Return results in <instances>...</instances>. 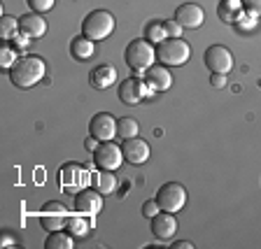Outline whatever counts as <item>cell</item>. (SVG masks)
I'll list each match as a JSON object with an SVG mask.
<instances>
[{
    "instance_id": "6da1fadb",
    "label": "cell",
    "mask_w": 261,
    "mask_h": 249,
    "mask_svg": "<svg viewBox=\"0 0 261 249\" xmlns=\"http://www.w3.org/2000/svg\"><path fill=\"white\" fill-rule=\"evenodd\" d=\"M44 75H47V63L42 56L26 54L10 70V81L16 89H33L40 79H44Z\"/></svg>"
},
{
    "instance_id": "7a4b0ae2",
    "label": "cell",
    "mask_w": 261,
    "mask_h": 249,
    "mask_svg": "<svg viewBox=\"0 0 261 249\" xmlns=\"http://www.w3.org/2000/svg\"><path fill=\"white\" fill-rule=\"evenodd\" d=\"M124 61L133 75L142 77L147 68H152L154 61H156V47H154L149 40H130V42L126 44Z\"/></svg>"
},
{
    "instance_id": "3957f363",
    "label": "cell",
    "mask_w": 261,
    "mask_h": 249,
    "mask_svg": "<svg viewBox=\"0 0 261 249\" xmlns=\"http://www.w3.org/2000/svg\"><path fill=\"white\" fill-rule=\"evenodd\" d=\"M117 28V21H114V14L108 10H93L84 16L82 21V35L93 42H103Z\"/></svg>"
},
{
    "instance_id": "277c9868",
    "label": "cell",
    "mask_w": 261,
    "mask_h": 249,
    "mask_svg": "<svg viewBox=\"0 0 261 249\" xmlns=\"http://www.w3.org/2000/svg\"><path fill=\"white\" fill-rule=\"evenodd\" d=\"M191 59V47L182 38H166L161 44H156V61L168 68L185 65Z\"/></svg>"
},
{
    "instance_id": "5b68a950",
    "label": "cell",
    "mask_w": 261,
    "mask_h": 249,
    "mask_svg": "<svg viewBox=\"0 0 261 249\" xmlns=\"http://www.w3.org/2000/svg\"><path fill=\"white\" fill-rule=\"evenodd\" d=\"M89 182H91V175L80 163H68L59 173V184L65 193H72V196L80 193L84 186H89Z\"/></svg>"
},
{
    "instance_id": "8992f818",
    "label": "cell",
    "mask_w": 261,
    "mask_h": 249,
    "mask_svg": "<svg viewBox=\"0 0 261 249\" xmlns=\"http://www.w3.org/2000/svg\"><path fill=\"white\" fill-rule=\"evenodd\" d=\"M187 189L179 182H168V184H163L161 189L156 191V203L163 212H179L182 207L187 205Z\"/></svg>"
},
{
    "instance_id": "52a82bcc",
    "label": "cell",
    "mask_w": 261,
    "mask_h": 249,
    "mask_svg": "<svg viewBox=\"0 0 261 249\" xmlns=\"http://www.w3.org/2000/svg\"><path fill=\"white\" fill-rule=\"evenodd\" d=\"M124 161H126L124 149H121L119 145H114L112 140L100 142L98 149L93 152V163H96V168H100V170H112V173H117Z\"/></svg>"
},
{
    "instance_id": "ba28073f",
    "label": "cell",
    "mask_w": 261,
    "mask_h": 249,
    "mask_svg": "<svg viewBox=\"0 0 261 249\" xmlns=\"http://www.w3.org/2000/svg\"><path fill=\"white\" fill-rule=\"evenodd\" d=\"M38 219H40V226L51 233V231H63V228L68 226L70 214H68V207H65L61 201H51L40 210Z\"/></svg>"
},
{
    "instance_id": "9c48e42d",
    "label": "cell",
    "mask_w": 261,
    "mask_h": 249,
    "mask_svg": "<svg viewBox=\"0 0 261 249\" xmlns=\"http://www.w3.org/2000/svg\"><path fill=\"white\" fill-rule=\"evenodd\" d=\"M203 61H205V68L210 72L228 75V72L233 70V54H231V49L224 47V44H212V47H207L205 54H203Z\"/></svg>"
},
{
    "instance_id": "30bf717a",
    "label": "cell",
    "mask_w": 261,
    "mask_h": 249,
    "mask_svg": "<svg viewBox=\"0 0 261 249\" xmlns=\"http://www.w3.org/2000/svg\"><path fill=\"white\" fill-rule=\"evenodd\" d=\"M152 93L154 91L147 87V81L142 79V77H128V79H124L119 84V100L124 105H128V107L142 103V100L149 98Z\"/></svg>"
},
{
    "instance_id": "8fae6325",
    "label": "cell",
    "mask_w": 261,
    "mask_h": 249,
    "mask_svg": "<svg viewBox=\"0 0 261 249\" xmlns=\"http://www.w3.org/2000/svg\"><path fill=\"white\" fill-rule=\"evenodd\" d=\"M103 210V193H98L96 189H82L80 193H75V212L84 214V217L93 219L96 214H100Z\"/></svg>"
},
{
    "instance_id": "7c38bea8",
    "label": "cell",
    "mask_w": 261,
    "mask_h": 249,
    "mask_svg": "<svg viewBox=\"0 0 261 249\" xmlns=\"http://www.w3.org/2000/svg\"><path fill=\"white\" fill-rule=\"evenodd\" d=\"M89 133H91L93 137H98L100 142L114 140V135H117V119L108 112L93 114L91 121H89Z\"/></svg>"
},
{
    "instance_id": "4fadbf2b",
    "label": "cell",
    "mask_w": 261,
    "mask_h": 249,
    "mask_svg": "<svg viewBox=\"0 0 261 249\" xmlns=\"http://www.w3.org/2000/svg\"><path fill=\"white\" fill-rule=\"evenodd\" d=\"M142 79L147 81V87L152 89L154 93H161V91H168L173 87V72L168 70V65H152V68H147Z\"/></svg>"
},
{
    "instance_id": "5bb4252c",
    "label": "cell",
    "mask_w": 261,
    "mask_h": 249,
    "mask_svg": "<svg viewBox=\"0 0 261 249\" xmlns=\"http://www.w3.org/2000/svg\"><path fill=\"white\" fill-rule=\"evenodd\" d=\"M177 23H182V28H201L203 21H205V12H203L201 5H196V3H185V5H179L175 10V16H173Z\"/></svg>"
},
{
    "instance_id": "9a60e30c",
    "label": "cell",
    "mask_w": 261,
    "mask_h": 249,
    "mask_svg": "<svg viewBox=\"0 0 261 249\" xmlns=\"http://www.w3.org/2000/svg\"><path fill=\"white\" fill-rule=\"evenodd\" d=\"M121 149H124L126 163H130V165H142V163L149 161V154H152L149 145L142 137H128V140H124Z\"/></svg>"
},
{
    "instance_id": "2e32d148",
    "label": "cell",
    "mask_w": 261,
    "mask_h": 249,
    "mask_svg": "<svg viewBox=\"0 0 261 249\" xmlns=\"http://www.w3.org/2000/svg\"><path fill=\"white\" fill-rule=\"evenodd\" d=\"M117 79H119L117 68H114V65H108V63L98 65V68H93V70L89 72V84H91V89H96V91H105V89L114 87Z\"/></svg>"
},
{
    "instance_id": "e0dca14e",
    "label": "cell",
    "mask_w": 261,
    "mask_h": 249,
    "mask_svg": "<svg viewBox=\"0 0 261 249\" xmlns=\"http://www.w3.org/2000/svg\"><path fill=\"white\" fill-rule=\"evenodd\" d=\"M149 226H152V235L156 240H170L175 235V231H177V222H175L173 212H159L154 219H149Z\"/></svg>"
},
{
    "instance_id": "ac0fdd59",
    "label": "cell",
    "mask_w": 261,
    "mask_h": 249,
    "mask_svg": "<svg viewBox=\"0 0 261 249\" xmlns=\"http://www.w3.org/2000/svg\"><path fill=\"white\" fill-rule=\"evenodd\" d=\"M19 31L26 33L31 40H40L47 35V19L38 12H31V14H23L19 19Z\"/></svg>"
},
{
    "instance_id": "d6986e66",
    "label": "cell",
    "mask_w": 261,
    "mask_h": 249,
    "mask_svg": "<svg viewBox=\"0 0 261 249\" xmlns=\"http://www.w3.org/2000/svg\"><path fill=\"white\" fill-rule=\"evenodd\" d=\"M93 54H96V42H93V40L84 38V35H77V38H72V42H70V56L75 61H89Z\"/></svg>"
},
{
    "instance_id": "ffe728a7",
    "label": "cell",
    "mask_w": 261,
    "mask_h": 249,
    "mask_svg": "<svg viewBox=\"0 0 261 249\" xmlns=\"http://www.w3.org/2000/svg\"><path fill=\"white\" fill-rule=\"evenodd\" d=\"M243 12H245L243 0H222L217 7V16L224 23H236Z\"/></svg>"
},
{
    "instance_id": "44dd1931",
    "label": "cell",
    "mask_w": 261,
    "mask_h": 249,
    "mask_svg": "<svg viewBox=\"0 0 261 249\" xmlns=\"http://www.w3.org/2000/svg\"><path fill=\"white\" fill-rule=\"evenodd\" d=\"M91 184H93V189H96L98 193L108 196V193H112V191L117 189V177H114L112 170H98V173L91 175Z\"/></svg>"
},
{
    "instance_id": "7402d4cb",
    "label": "cell",
    "mask_w": 261,
    "mask_h": 249,
    "mask_svg": "<svg viewBox=\"0 0 261 249\" xmlns=\"http://www.w3.org/2000/svg\"><path fill=\"white\" fill-rule=\"evenodd\" d=\"M44 249H75V235L65 231H51L44 242Z\"/></svg>"
},
{
    "instance_id": "603a6c76",
    "label": "cell",
    "mask_w": 261,
    "mask_h": 249,
    "mask_svg": "<svg viewBox=\"0 0 261 249\" xmlns=\"http://www.w3.org/2000/svg\"><path fill=\"white\" fill-rule=\"evenodd\" d=\"M16 33H19V19L12 14L0 16V38L5 40V42H12Z\"/></svg>"
},
{
    "instance_id": "cb8c5ba5",
    "label": "cell",
    "mask_w": 261,
    "mask_h": 249,
    "mask_svg": "<svg viewBox=\"0 0 261 249\" xmlns=\"http://www.w3.org/2000/svg\"><path fill=\"white\" fill-rule=\"evenodd\" d=\"M140 133V124H138L133 117H124V119H117V135L128 140V137H138Z\"/></svg>"
},
{
    "instance_id": "d4e9b609",
    "label": "cell",
    "mask_w": 261,
    "mask_h": 249,
    "mask_svg": "<svg viewBox=\"0 0 261 249\" xmlns=\"http://www.w3.org/2000/svg\"><path fill=\"white\" fill-rule=\"evenodd\" d=\"M166 38H168V33H166V26H163L161 21L147 23V28H145V40H149L154 47H156V44H161Z\"/></svg>"
},
{
    "instance_id": "484cf974",
    "label": "cell",
    "mask_w": 261,
    "mask_h": 249,
    "mask_svg": "<svg viewBox=\"0 0 261 249\" xmlns=\"http://www.w3.org/2000/svg\"><path fill=\"white\" fill-rule=\"evenodd\" d=\"M89 217H84V214H75V217L68 219V233L75 235V238H84V235L89 233Z\"/></svg>"
},
{
    "instance_id": "4316f807",
    "label": "cell",
    "mask_w": 261,
    "mask_h": 249,
    "mask_svg": "<svg viewBox=\"0 0 261 249\" xmlns=\"http://www.w3.org/2000/svg\"><path fill=\"white\" fill-rule=\"evenodd\" d=\"M19 59L21 56H19V49L14 44H3L0 47V65H3V70H12Z\"/></svg>"
},
{
    "instance_id": "83f0119b",
    "label": "cell",
    "mask_w": 261,
    "mask_h": 249,
    "mask_svg": "<svg viewBox=\"0 0 261 249\" xmlns=\"http://www.w3.org/2000/svg\"><path fill=\"white\" fill-rule=\"evenodd\" d=\"M28 7H31L33 12H38V14H44V12H49L51 7H54L56 0H26Z\"/></svg>"
},
{
    "instance_id": "f1b7e54d",
    "label": "cell",
    "mask_w": 261,
    "mask_h": 249,
    "mask_svg": "<svg viewBox=\"0 0 261 249\" xmlns=\"http://www.w3.org/2000/svg\"><path fill=\"white\" fill-rule=\"evenodd\" d=\"M245 19H247V14L243 12V14H240V19L233 23L236 31H240V33H245V31H254V28H256V19H259V16H250V21H245Z\"/></svg>"
},
{
    "instance_id": "f546056e",
    "label": "cell",
    "mask_w": 261,
    "mask_h": 249,
    "mask_svg": "<svg viewBox=\"0 0 261 249\" xmlns=\"http://www.w3.org/2000/svg\"><path fill=\"white\" fill-rule=\"evenodd\" d=\"M159 212H161V207H159L156 198H154V201H145V203H142V217H145V219H154Z\"/></svg>"
},
{
    "instance_id": "4dcf8cb0",
    "label": "cell",
    "mask_w": 261,
    "mask_h": 249,
    "mask_svg": "<svg viewBox=\"0 0 261 249\" xmlns=\"http://www.w3.org/2000/svg\"><path fill=\"white\" fill-rule=\"evenodd\" d=\"M163 26H166V33H168V38H182V23H177L175 19H168V21H163Z\"/></svg>"
},
{
    "instance_id": "1f68e13d",
    "label": "cell",
    "mask_w": 261,
    "mask_h": 249,
    "mask_svg": "<svg viewBox=\"0 0 261 249\" xmlns=\"http://www.w3.org/2000/svg\"><path fill=\"white\" fill-rule=\"evenodd\" d=\"M243 7H245L247 14L261 16V0H243Z\"/></svg>"
},
{
    "instance_id": "d6a6232c",
    "label": "cell",
    "mask_w": 261,
    "mask_h": 249,
    "mask_svg": "<svg viewBox=\"0 0 261 249\" xmlns=\"http://www.w3.org/2000/svg\"><path fill=\"white\" fill-rule=\"evenodd\" d=\"M31 42H33V40L28 38L26 33H21V31L16 33V35H14V40H12V44H14V47L19 49V51H21V49H26V47H28V44H31Z\"/></svg>"
},
{
    "instance_id": "836d02e7",
    "label": "cell",
    "mask_w": 261,
    "mask_h": 249,
    "mask_svg": "<svg viewBox=\"0 0 261 249\" xmlns=\"http://www.w3.org/2000/svg\"><path fill=\"white\" fill-rule=\"evenodd\" d=\"M210 84H212L215 89H224V87L228 84V75H219V72H212Z\"/></svg>"
},
{
    "instance_id": "e575fe53",
    "label": "cell",
    "mask_w": 261,
    "mask_h": 249,
    "mask_svg": "<svg viewBox=\"0 0 261 249\" xmlns=\"http://www.w3.org/2000/svg\"><path fill=\"white\" fill-rule=\"evenodd\" d=\"M98 145H100V140H98V137H93V135H89L87 140H84V149H87V152H96L98 149Z\"/></svg>"
},
{
    "instance_id": "d590c367",
    "label": "cell",
    "mask_w": 261,
    "mask_h": 249,
    "mask_svg": "<svg viewBox=\"0 0 261 249\" xmlns=\"http://www.w3.org/2000/svg\"><path fill=\"white\" fill-rule=\"evenodd\" d=\"M173 249H194V242H189V240H179V242H173Z\"/></svg>"
},
{
    "instance_id": "8d00e7d4",
    "label": "cell",
    "mask_w": 261,
    "mask_h": 249,
    "mask_svg": "<svg viewBox=\"0 0 261 249\" xmlns=\"http://www.w3.org/2000/svg\"><path fill=\"white\" fill-rule=\"evenodd\" d=\"M0 244H3V247H14V244H16V240L12 238V235H3V240H0Z\"/></svg>"
}]
</instances>
